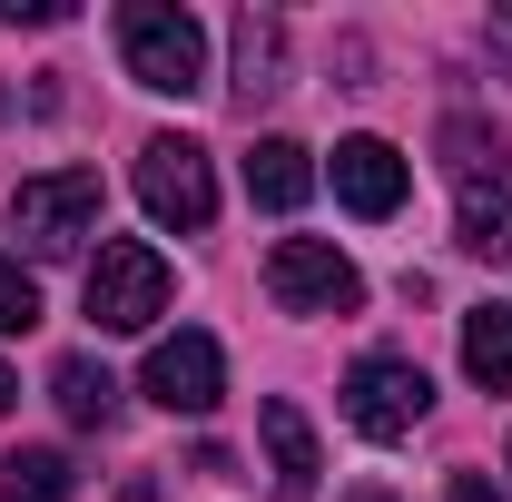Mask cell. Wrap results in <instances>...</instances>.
<instances>
[{"instance_id": "obj_4", "label": "cell", "mask_w": 512, "mask_h": 502, "mask_svg": "<svg viewBox=\"0 0 512 502\" xmlns=\"http://www.w3.org/2000/svg\"><path fill=\"white\" fill-rule=\"evenodd\" d=\"M138 207L158 217V227H178V237H197L207 217H217V168H207V148L197 138H148L138 148Z\"/></svg>"}, {"instance_id": "obj_12", "label": "cell", "mask_w": 512, "mask_h": 502, "mask_svg": "<svg viewBox=\"0 0 512 502\" xmlns=\"http://www.w3.org/2000/svg\"><path fill=\"white\" fill-rule=\"evenodd\" d=\"M266 89H286V20L276 10H237V99H266Z\"/></svg>"}, {"instance_id": "obj_7", "label": "cell", "mask_w": 512, "mask_h": 502, "mask_svg": "<svg viewBox=\"0 0 512 502\" xmlns=\"http://www.w3.org/2000/svg\"><path fill=\"white\" fill-rule=\"evenodd\" d=\"M148 404H168V414H217V394H227V355H217V335H158L148 345V375H138Z\"/></svg>"}, {"instance_id": "obj_22", "label": "cell", "mask_w": 512, "mask_h": 502, "mask_svg": "<svg viewBox=\"0 0 512 502\" xmlns=\"http://www.w3.org/2000/svg\"><path fill=\"white\" fill-rule=\"evenodd\" d=\"M10 394H20V384H10V365H0V414H10Z\"/></svg>"}, {"instance_id": "obj_17", "label": "cell", "mask_w": 512, "mask_h": 502, "mask_svg": "<svg viewBox=\"0 0 512 502\" xmlns=\"http://www.w3.org/2000/svg\"><path fill=\"white\" fill-rule=\"evenodd\" d=\"M40 325V286L20 276V256H0V335H30Z\"/></svg>"}, {"instance_id": "obj_13", "label": "cell", "mask_w": 512, "mask_h": 502, "mask_svg": "<svg viewBox=\"0 0 512 502\" xmlns=\"http://www.w3.org/2000/svg\"><path fill=\"white\" fill-rule=\"evenodd\" d=\"M463 375L483 384V394H512V306L463 315Z\"/></svg>"}, {"instance_id": "obj_3", "label": "cell", "mask_w": 512, "mask_h": 502, "mask_svg": "<svg viewBox=\"0 0 512 502\" xmlns=\"http://www.w3.org/2000/svg\"><path fill=\"white\" fill-rule=\"evenodd\" d=\"M10 237H30L40 256H69L99 237V168H50L10 188Z\"/></svg>"}, {"instance_id": "obj_16", "label": "cell", "mask_w": 512, "mask_h": 502, "mask_svg": "<svg viewBox=\"0 0 512 502\" xmlns=\"http://www.w3.org/2000/svg\"><path fill=\"white\" fill-rule=\"evenodd\" d=\"M444 148H453L444 168L463 178V188H483V178H503V138H493L483 119H453V128H444Z\"/></svg>"}, {"instance_id": "obj_19", "label": "cell", "mask_w": 512, "mask_h": 502, "mask_svg": "<svg viewBox=\"0 0 512 502\" xmlns=\"http://www.w3.org/2000/svg\"><path fill=\"white\" fill-rule=\"evenodd\" d=\"M453 502H503V493H493L483 473H453Z\"/></svg>"}, {"instance_id": "obj_18", "label": "cell", "mask_w": 512, "mask_h": 502, "mask_svg": "<svg viewBox=\"0 0 512 502\" xmlns=\"http://www.w3.org/2000/svg\"><path fill=\"white\" fill-rule=\"evenodd\" d=\"M20 20H30V30H50V20H69V0H10V30H20Z\"/></svg>"}, {"instance_id": "obj_14", "label": "cell", "mask_w": 512, "mask_h": 502, "mask_svg": "<svg viewBox=\"0 0 512 502\" xmlns=\"http://www.w3.org/2000/svg\"><path fill=\"white\" fill-rule=\"evenodd\" d=\"M0 502H69V453H50V443L10 453L0 463Z\"/></svg>"}, {"instance_id": "obj_2", "label": "cell", "mask_w": 512, "mask_h": 502, "mask_svg": "<svg viewBox=\"0 0 512 502\" xmlns=\"http://www.w3.org/2000/svg\"><path fill=\"white\" fill-rule=\"evenodd\" d=\"M168 296H178V276H168L158 247L99 237V256H89V325H99V335H148V325L168 315Z\"/></svg>"}, {"instance_id": "obj_9", "label": "cell", "mask_w": 512, "mask_h": 502, "mask_svg": "<svg viewBox=\"0 0 512 502\" xmlns=\"http://www.w3.org/2000/svg\"><path fill=\"white\" fill-rule=\"evenodd\" d=\"M256 424H266V473H276V502H316V424H306L286 394H276Z\"/></svg>"}, {"instance_id": "obj_8", "label": "cell", "mask_w": 512, "mask_h": 502, "mask_svg": "<svg viewBox=\"0 0 512 502\" xmlns=\"http://www.w3.org/2000/svg\"><path fill=\"white\" fill-rule=\"evenodd\" d=\"M404 158L384 148V138H335V197L355 207V217H394L404 207Z\"/></svg>"}, {"instance_id": "obj_1", "label": "cell", "mask_w": 512, "mask_h": 502, "mask_svg": "<svg viewBox=\"0 0 512 502\" xmlns=\"http://www.w3.org/2000/svg\"><path fill=\"white\" fill-rule=\"evenodd\" d=\"M119 50H128V79L158 89V99L207 89V30H197V10H178V0H128L119 10Z\"/></svg>"}, {"instance_id": "obj_6", "label": "cell", "mask_w": 512, "mask_h": 502, "mask_svg": "<svg viewBox=\"0 0 512 502\" xmlns=\"http://www.w3.org/2000/svg\"><path fill=\"white\" fill-rule=\"evenodd\" d=\"M424 414H434V384H424L414 355H365V365L345 375V424L365 443H404Z\"/></svg>"}, {"instance_id": "obj_21", "label": "cell", "mask_w": 512, "mask_h": 502, "mask_svg": "<svg viewBox=\"0 0 512 502\" xmlns=\"http://www.w3.org/2000/svg\"><path fill=\"white\" fill-rule=\"evenodd\" d=\"M119 502H158V483H128V493H119Z\"/></svg>"}, {"instance_id": "obj_15", "label": "cell", "mask_w": 512, "mask_h": 502, "mask_svg": "<svg viewBox=\"0 0 512 502\" xmlns=\"http://www.w3.org/2000/svg\"><path fill=\"white\" fill-rule=\"evenodd\" d=\"M463 256H512V188H463Z\"/></svg>"}, {"instance_id": "obj_10", "label": "cell", "mask_w": 512, "mask_h": 502, "mask_svg": "<svg viewBox=\"0 0 512 502\" xmlns=\"http://www.w3.org/2000/svg\"><path fill=\"white\" fill-rule=\"evenodd\" d=\"M247 197L276 207V217L306 207V197H316V158H306L296 138H256V148H247Z\"/></svg>"}, {"instance_id": "obj_20", "label": "cell", "mask_w": 512, "mask_h": 502, "mask_svg": "<svg viewBox=\"0 0 512 502\" xmlns=\"http://www.w3.org/2000/svg\"><path fill=\"white\" fill-rule=\"evenodd\" d=\"M345 502H404V493H384V483H355V493H345Z\"/></svg>"}, {"instance_id": "obj_11", "label": "cell", "mask_w": 512, "mask_h": 502, "mask_svg": "<svg viewBox=\"0 0 512 502\" xmlns=\"http://www.w3.org/2000/svg\"><path fill=\"white\" fill-rule=\"evenodd\" d=\"M50 394H60V414L79 434H109V424H119V375L89 365V355H60V365H50Z\"/></svg>"}, {"instance_id": "obj_5", "label": "cell", "mask_w": 512, "mask_h": 502, "mask_svg": "<svg viewBox=\"0 0 512 502\" xmlns=\"http://www.w3.org/2000/svg\"><path fill=\"white\" fill-rule=\"evenodd\" d=\"M266 296H276L286 315H355L365 306V276H355V256H335L325 237H276Z\"/></svg>"}]
</instances>
